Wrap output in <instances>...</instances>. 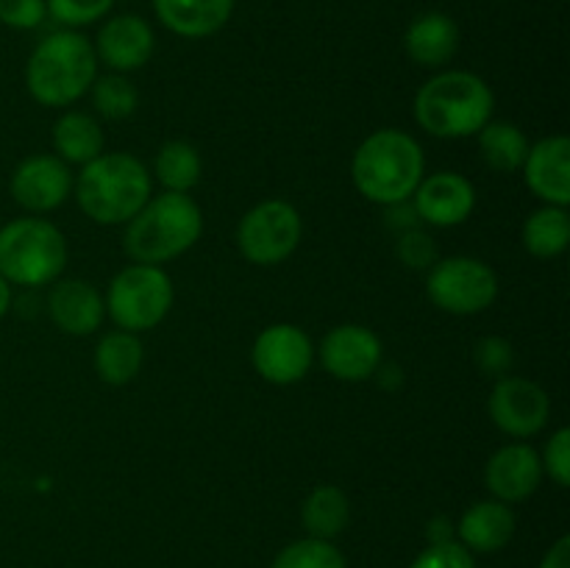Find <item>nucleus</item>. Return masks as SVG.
<instances>
[{
  "label": "nucleus",
  "instance_id": "nucleus-1",
  "mask_svg": "<svg viewBox=\"0 0 570 568\" xmlns=\"http://www.w3.org/2000/svg\"><path fill=\"white\" fill-rule=\"evenodd\" d=\"M426 176L421 143L401 128H379L360 143L351 159V178L362 198L379 206H395L412 198Z\"/></svg>",
  "mask_w": 570,
  "mask_h": 568
},
{
  "label": "nucleus",
  "instance_id": "nucleus-2",
  "mask_svg": "<svg viewBox=\"0 0 570 568\" xmlns=\"http://www.w3.org/2000/svg\"><path fill=\"white\" fill-rule=\"evenodd\" d=\"M495 95L482 76L471 70H443L429 78L415 95V120L440 139L476 137L493 120Z\"/></svg>",
  "mask_w": 570,
  "mask_h": 568
},
{
  "label": "nucleus",
  "instance_id": "nucleus-3",
  "mask_svg": "<svg viewBox=\"0 0 570 568\" xmlns=\"http://www.w3.org/2000/svg\"><path fill=\"white\" fill-rule=\"evenodd\" d=\"M78 206L98 226H126L150 200L154 178L134 154H100L81 167L72 184Z\"/></svg>",
  "mask_w": 570,
  "mask_h": 568
},
{
  "label": "nucleus",
  "instance_id": "nucleus-4",
  "mask_svg": "<svg viewBox=\"0 0 570 568\" xmlns=\"http://www.w3.org/2000/svg\"><path fill=\"white\" fill-rule=\"evenodd\" d=\"M98 65L92 42L83 33L72 28L48 33L28 56V95L48 109L72 106L89 92L98 78Z\"/></svg>",
  "mask_w": 570,
  "mask_h": 568
},
{
  "label": "nucleus",
  "instance_id": "nucleus-5",
  "mask_svg": "<svg viewBox=\"0 0 570 568\" xmlns=\"http://www.w3.org/2000/svg\"><path fill=\"white\" fill-rule=\"evenodd\" d=\"M204 234V212L193 195H150L148 204L126 223L122 251L139 265H165L187 254Z\"/></svg>",
  "mask_w": 570,
  "mask_h": 568
},
{
  "label": "nucleus",
  "instance_id": "nucleus-6",
  "mask_svg": "<svg viewBox=\"0 0 570 568\" xmlns=\"http://www.w3.org/2000/svg\"><path fill=\"white\" fill-rule=\"evenodd\" d=\"M67 267V239L45 217H17L0 228V276L20 287L53 284Z\"/></svg>",
  "mask_w": 570,
  "mask_h": 568
},
{
  "label": "nucleus",
  "instance_id": "nucleus-7",
  "mask_svg": "<svg viewBox=\"0 0 570 568\" xmlns=\"http://www.w3.org/2000/svg\"><path fill=\"white\" fill-rule=\"evenodd\" d=\"M176 290L170 273L161 265H126L106 290V315L122 332H150L170 312Z\"/></svg>",
  "mask_w": 570,
  "mask_h": 568
},
{
  "label": "nucleus",
  "instance_id": "nucleus-8",
  "mask_svg": "<svg viewBox=\"0 0 570 568\" xmlns=\"http://www.w3.org/2000/svg\"><path fill=\"white\" fill-rule=\"evenodd\" d=\"M426 295L440 312L479 315L499 298V276L476 256H445L429 267Z\"/></svg>",
  "mask_w": 570,
  "mask_h": 568
},
{
  "label": "nucleus",
  "instance_id": "nucleus-9",
  "mask_svg": "<svg viewBox=\"0 0 570 568\" xmlns=\"http://www.w3.org/2000/svg\"><path fill=\"white\" fill-rule=\"evenodd\" d=\"M304 237V217L289 200L271 198L243 215L237 226V248L250 265L273 267L295 254Z\"/></svg>",
  "mask_w": 570,
  "mask_h": 568
},
{
  "label": "nucleus",
  "instance_id": "nucleus-10",
  "mask_svg": "<svg viewBox=\"0 0 570 568\" xmlns=\"http://www.w3.org/2000/svg\"><path fill=\"white\" fill-rule=\"evenodd\" d=\"M312 360H315V345L309 334L295 323H273L262 329L259 337L250 349V365L265 382L287 388V384L301 382L309 373Z\"/></svg>",
  "mask_w": 570,
  "mask_h": 568
},
{
  "label": "nucleus",
  "instance_id": "nucleus-11",
  "mask_svg": "<svg viewBox=\"0 0 570 568\" xmlns=\"http://www.w3.org/2000/svg\"><path fill=\"white\" fill-rule=\"evenodd\" d=\"M490 421L495 429L518 440L534 438L546 429L551 415V399L538 382L523 376L495 379L488 399Z\"/></svg>",
  "mask_w": 570,
  "mask_h": 568
},
{
  "label": "nucleus",
  "instance_id": "nucleus-12",
  "mask_svg": "<svg viewBox=\"0 0 570 568\" xmlns=\"http://www.w3.org/2000/svg\"><path fill=\"white\" fill-rule=\"evenodd\" d=\"M321 365L326 368L328 376L337 382H367L382 365V340L373 329L360 326V323H343L326 332L321 340Z\"/></svg>",
  "mask_w": 570,
  "mask_h": 568
},
{
  "label": "nucleus",
  "instance_id": "nucleus-13",
  "mask_svg": "<svg viewBox=\"0 0 570 568\" xmlns=\"http://www.w3.org/2000/svg\"><path fill=\"white\" fill-rule=\"evenodd\" d=\"M72 173L56 154H33L11 173V198L26 212H53L72 195Z\"/></svg>",
  "mask_w": 570,
  "mask_h": 568
},
{
  "label": "nucleus",
  "instance_id": "nucleus-14",
  "mask_svg": "<svg viewBox=\"0 0 570 568\" xmlns=\"http://www.w3.org/2000/svg\"><path fill=\"white\" fill-rule=\"evenodd\" d=\"M412 209L417 221L434 228H454L476 209V189L462 173L440 170L423 176L412 193Z\"/></svg>",
  "mask_w": 570,
  "mask_h": 568
},
{
  "label": "nucleus",
  "instance_id": "nucleus-15",
  "mask_svg": "<svg viewBox=\"0 0 570 568\" xmlns=\"http://www.w3.org/2000/svg\"><path fill=\"white\" fill-rule=\"evenodd\" d=\"M92 48L98 61H104L111 72L126 76V72H134L148 65L156 48V37L145 17L117 14L100 26Z\"/></svg>",
  "mask_w": 570,
  "mask_h": 568
},
{
  "label": "nucleus",
  "instance_id": "nucleus-16",
  "mask_svg": "<svg viewBox=\"0 0 570 568\" xmlns=\"http://www.w3.org/2000/svg\"><path fill=\"white\" fill-rule=\"evenodd\" d=\"M543 477L540 454L529 443L501 445L484 466V484H488L490 496L504 505H518L538 493Z\"/></svg>",
  "mask_w": 570,
  "mask_h": 568
},
{
  "label": "nucleus",
  "instance_id": "nucleus-17",
  "mask_svg": "<svg viewBox=\"0 0 570 568\" xmlns=\"http://www.w3.org/2000/svg\"><path fill=\"white\" fill-rule=\"evenodd\" d=\"M48 315L59 332L89 337L104 326L106 301L87 278H56L48 293Z\"/></svg>",
  "mask_w": 570,
  "mask_h": 568
},
{
  "label": "nucleus",
  "instance_id": "nucleus-18",
  "mask_svg": "<svg viewBox=\"0 0 570 568\" xmlns=\"http://www.w3.org/2000/svg\"><path fill=\"white\" fill-rule=\"evenodd\" d=\"M523 178L527 187L549 206L570 204V139L546 137L529 145L527 161H523Z\"/></svg>",
  "mask_w": 570,
  "mask_h": 568
},
{
  "label": "nucleus",
  "instance_id": "nucleus-19",
  "mask_svg": "<svg viewBox=\"0 0 570 568\" xmlns=\"http://www.w3.org/2000/svg\"><path fill=\"white\" fill-rule=\"evenodd\" d=\"M515 512L499 499H484L468 507L456 523V540L471 555H495L515 535Z\"/></svg>",
  "mask_w": 570,
  "mask_h": 568
},
{
  "label": "nucleus",
  "instance_id": "nucleus-20",
  "mask_svg": "<svg viewBox=\"0 0 570 568\" xmlns=\"http://www.w3.org/2000/svg\"><path fill=\"white\" fill-rule=\"evenodd\" d=\"M404 50L417 67L440 70L460 50V26L443 11H426L406 28Z\"/></svg>",
  "mask_w": 570,
  "mask_h": 568
},
{
  "label": "nucleus",
  "instance_id": "nucleus-21",
  "mask_svg": "<svg viewBox=\"0 0 570 568\" xmlns=\"http://www.w3.org/2000/svg\"><path fill=\"white\" fill-rule=\"evenodd\" d=\"M237 0H154L161 26L184 39H206L234 14Z\"/></svg>",
  "mask_w": 570,
  "mask_h": 568
},
{
  "label": "nucleus",
  "instance_id": "nucleus-22",
  "mask_svg": "<svg viewBox=\"0 0 570 568\" xmlns=\"http://www.w3.org/2000/svg\"><path fill=\"white\" fill-rule=\"evenodd\" d=\"M145 362V345L139 340V334L134 332H117L104 334L95 345L92 365L98 373L100 382L111 384V388H122V384H131L139 376Z\"/></svg>",
  "mask_w": 570,
  "mask_h": 568
},
{
  "label": "nucleus",
  "instance_id": "nucleus-23",
  "mask_svg": "<svg viewBox=\"0 0 570 568\" xmlns=\"http://www.w3.org/2000/svg\"><path fill=\"white\" fill-rule=\"evenodd\" d=\"M56 156L67 165H89L104 154V126L87 111H65L50 131Z\"/></svg>",
  "mask_w": 570,
  "mask_h": 568
},
{
  "label": "nucleus",
  "instance_id": "nucleus-24",
  "mask_svg": "<svg viewBox=\"0 0 570 568\" xmlns=\"http://www.w3.org/2000/svg\"><path fill=\"white\" fill-rule=\"evenodd\" d=\"M351 521V501L337 484H317L301 505V523L309 538L334 540Z\"/></svg>",
  "mask_w": 570,
  "mask_h": 568
},
{
  "label": "nucleus",
  "instance_id": "nucleus-25",
  "mask_svg": "<svg viewBox=\"0 0 570 568\" xmlns=\"http://www.w3.org/2000/svg\"><path fill=\"white\" fill-rule=\"evenodd\" d=\"M479 139V156L484 165L495 173H518L527 161L529 139L515 123L510 120H490L484 123L482 131L476 134Z\"/></svg>",
  "mask_w": 570,
  "mask_h": 568
},
{
  "label": "nucleus",
  "instance_id": "nucleus-26",
  "mask_svg": "<svg viewBox=\"0 0 570 568\" xmlns=\"http://www.w3.org/2000/svg\"><path fill=\"white\" fill-rule=\"evenodd\" d=\"M523 248L534 259H554L566 254L570 245V215L568 206H540L523 223Z\"/></svg>",
  "mask_w": 570,
  "mask_h": 568
},
{
  "label": "nucleus",
  "instance_id": "nucleus-27",
  "mask_svg": "<svg viewBox=\"0 0 570 568\" xmlns=\"http://www.w3.org/2000/svg\"><path fill=\"white\" fill-rule=\"evenodd\" d=\"M156 182L165 187V193H184L198 187L200 173H204V161H200L198 148L187 139H170L156 150L154 159Z\"/></svg>",
  "mask_w": 570,
  "mask_h": 568
},
{
  "label": "nucleus",
  "instance_id": "nucleus-28",
  "mask_svg": "<svg viewBox=\"0 0 570 568\" xmlns=\"http://www.w3.org/2000/svg\"><path fill=\"white\" fill-rule=\"evenodd\" d=\"M92 95V106L100 117L106 120H126L137 111L139 92L122 72H109V76H98L89 87Z\"/></svg>",
  "mask_w": 570,
  "mask_h": 568
},
{
  "label": "nucleus",
  "instance_id": "nucleus-29",
  "mask_svg": "<svg viewBox=\"0 0 570 568\" xmlns=\"http://www.w3.org/2000/svg\"><path fill=\"white\" fill-rule=\"evenodd\" d=\"M271 568H348V562H345L343 551L334 546V540H321L306 535V538L284 546L273 557Z\"/></svg>",
  "mask_w": 570,
  "mask_h": 568
},
{
  "label": "nucleus",
  "instance_id": "nucleus-30",
  "mask_svg": "<svg viewBox=\"0 0 570 568\" xmlns=\"http://www.w3.org/2000/svg\"><path fill=\"white\" fill-rule=\"evenodd\" d=\"M45 3H48V14L59 26L76 31V28L92 26L100 17L109 14L115 0H45Z\"/></svg>",
  "mask_w": 570,
  "mask_h": 568
},
{
  "label": "nucleus",
  "instance_id": "nucleus-31",
  "mask_svg": "<svg viewBox=\"0 0 570 568\" xmlns=\"http://www.w3.org/2000/svg\"><path fill=\"white\" fill-rule=\"evenodd\" d=\"M473 362H476V368L484 376L504 379L510 376L512 365H515V349H512L510 340L499 337V334H490V337H482L476 343Z\"/></svg>",
  "mask_w": 570,
  "mask_h": 568
},
{
  "label": "nucleus",
  "instance_id": "nucleus-32",
  "mask_svg": "<svg viewBox=\"0 0 570 568\" xmlns=\"http://www.w3.org/2000/svg\"><path fill=\"white\" fill-rule=\"evenodd\" d=\"M395 251H399V259L404 262L410 271H429V267L440 259L434 237L429 232H421L417 226L406 228V232L401 234Z\"/></svg>",
  "mask_w": 570,
  "mask_h": 568
},
{
  "label": "nucleus",
  "instance_id": "nucleus-33",
  "mask_svg": "<svg viewBox=\"0 0 570 568\" xmlns=\"http://www.w3.org/2000/svg\"><path fill=\"white\" fill-rule=\"evenodd\" d=\"M540 462H543V473H549V479L557 484V488H568L570 484V429L568 427L557 429V432L551 434Z\"/></svg>",
  "mask_w": 570,
  "mask_h": 568
},
{
  "label": "nucleus",
  "instance_id": "nucleus-34",
  "mask_svg": "<svg viewBox=\"0 0 570 568\" xmlns=\"http://www.w3.org/2000/svg\"><path fill=\"white\" fill-rule=\"evenodd\" d=\"M410 568H476V560L460 540H449V543H429Z\"/></svg>",
  "mask_w": 570,
  "mask_h": 568
},
{
  "label": "nucleus",
  "instance_id": "nucleus-35",
  "mask_svg": "<svg viewBox=\"0 0 570 568\" xmlns=\"http://www.w3.org/2000/svg\"><path fill=\"white\" fill-rule=\"evenodd\" d=\"M48 17L45 0H0V22L14 31H31Z\"/></svg>",
  "mask_w": 570,
  "mask_h": 568
},
{
  "label": "nucleus",
  "instance_id": "nucleus-36",
  "mask_svg": "<svg viewBox=\"0 0 570 568\" xmlns=\"http://www.w3.org/2000/svg\"><path fill=\"white\" fill-rule=\"evenodd\" d=\"M540 568H570V538L568 535L557 538V543L551 546V549L543 555V560H540Z\"/></svg>",
  "mask_w": 570,
  "mask_h": 568
},
{
  "label": "nucleus",
  "instance_id": "nucleus-37",
  "mask_svg": "<svg viewBox=\"0 0 570 568\" xmlns=\"http://www.w3.org/2000/svg\"><path fill=\"white\" fill-rule=\"evenodd\" d=\"M429 543H449V540H456V527L445 516L432 518L426 527Z\"/></svg>",
  "mask_w": 570,
  "mask_h": 568
},
{
  "label": "nucleus",
  "instance_id": "nucleus-38",
  "mask_svg": "<svg viewBox=\"0 0 570 568\" xmlns=\"http://www.w3.org/2000/svg\"><path fill=\"white\" fill-rule=\"evenodd\" d=\"M9 306H11V284L0 276V317L9 312Z\"/></svg>",
  "mask_w": 570,
  "mask_h": 568
}]
</instances>
